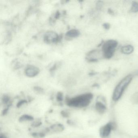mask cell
Listing matches in <instances>:
<instances>
[{
	"label": "cell",
	"mask_w": 138,
	"mask_h": 138,
	"mask_svg": "<svg viewBox=\"0 0 138 138\" xmlns=\"http://www.w3.org/2000/svg\"><path fill=\"white\" fill-rule=\"evenodd\" d=\"M93 97V94L91 93H86L72 98H67L65 102L70 107L84 108L89 105Z\"/></svg>",
	"instance_id": "6da1fadb"
},
{
	"label": "cell",
	"mask_w": 138,
	"mask_h": 138,
	"mask_svg": "<svg viewBox=\"0 0 138 138\" xmlns=\"http://www.w3.org/2000/svg\"><path fill=\"white\" fill-rule=\"evenodd\" d=\"M133 79V75L129 74L120 81L114 90L113 94V99L114 101H118L121 97L124 90L131 83Z\"/></svg>",
	"instance_id": "7a4b0ae2"
},
{
	"label": "cell",
	"mask_w": 138,
	"mask_h": 138,
	"mask_svg": "<svg viewBox=\"0 0 138 138\" xmlns=\"http://www.w3.org/2000/svg\"><path fill=\"white\" fill-rule=\"evenodd\" d=\"M118 45L117 41L110 39L104 42L102 45V54L107 59H110L113 56Z\"/></svg>",
	"instance_id": "3957f363"
},
{
	"label": "cell",
	"mask_w": 138,
	"mask_h": 138,
	"mask_svg": "<svg viewBox=\"0 0 138 138\" xmlns=\"http://www.w3.org/2000/svg\"><path fill=\"white\" fill-rule=\"evenodd\" d=\"M113 123H109L102 126L100 130V134L102 138H107L109 135L113 128Z\"/></svg>",
	"instance_id": "277c9868"
},
{
	"label": "cell",
	"mask_w": 138,
	"mask_h": 138,
	"mask_svg": "<svg viewBox=\"0 0 138 138\" xmlns=\"http://www.w3.org/2000/svg\"><path fill=\"white\" fill-rule=\"evenodd\" d=\"M44 39L45 42L50 43L57 42L59 40L60 37L55 32L49 31L45 33Z\"/></svg>",
	"instance_id": "5b68a950"
},
{
	"label": "cell",
	"mask_w": 138,
	"mask_h": 138,
	"mask_svg": "<svg viewBox=\"0 0 138 138\" xmlns=\"http://www.w3.org/2000/svg\"><path fill=\"white\" fill-rule=\"evenodd\" d=\"M25 72L28 77H33L39 74V70L35 66H29L26 68Z\"/></svg>",
	"instance_id": "8992f818"
},
{
	"label": "cell",
	"mask_w": 138,
	"mask_h": 138,
	"mask_svg": "<svg viewBox=\"0 0 138 138\" xmlns=\"http://www.w3.org/2000/svg\"><path fill=\"white\" fill-rule=\"evenodd\" d=\"M134 50V47L131 45L123 46L121 48V52L124 54H130L133 52Z\"/></svg>",
	"instance_id": "52a82bcc"
},
{
	"label": "cell",
	"mask_w": 138,
	"mask_h": 138,
	"mask_svg": "<svg viewBox=\"0 0 138 138\" xmlns=\"http://www.w3.org/2000/svg\"><path fill=\"white\" fill-rule=\"evenodd\" d=\"M49 130H52L55 133H59L64 131V127L62 124H58L53 125L50 127V129H49Z\"/></svg>",
	"instance_id": "ba28073f"
},
{
	"label": "cell",
	"mask_w": 138,
	"mask_h": 138,
	"mask_svg": "<svg viewBox=\"0 0 138 138\" xmlns=\"http://www.w3.org/2000/svg\"><path fill=\"white\" fill-rule=\"evenodd\" d=\"M80 32L77 29H72L69 30L66 33V35L69 37H77L80 35Z\"/></svg>",
	"instance_id": "9c48e42d"
},
{
	"label": "cell",
	"mask_w": 138,
	"mask_h": 138,
	"mask_svg": "<svg viewBox=\"0 0 138 138\" xmlns=\"http://www.w3.org/2000/svg\"><path fill=\"white\" fill-rule=\"evenodd\" d=\"M34 118L33 117L29 115H23L20 117L19 119L20 122H24L26 121H32L34 120Z\"/></svg>",
	"instance_id": "30bf717a"
},
{
	"label": "cell",
	"mask_w": 138,
	"mask_h": 138,
	"mask_svg": "<svg viewBox=\"0 0 138 138\" xmlns=\"http://www.w3.org/2000/svg\"><path fill=\"white\" fill-rule=\"evenodd\" d=\"M96 108L98 112L102 113L104 112L106 107L103 104L100 102H98L96 103Z\"/></svg>",
	"instance_id": "8fae6325"
},
{
	"label": "cell",
	"mask_w": 138,
	"mask_h": 138,
	"mask_svg": "<svg viewBox=\"0 0 138 138\" xmlns=\"http://www.w3.org/2000/svg\"><path fill=\"white\" fill-rule=\"evenodd\" d=\"M131 11L132 12L136 13L138 12V3L133 1L132 3Z\"/></svg>",
	"instance_id": "7c38bea8"
},
{
	"label": "cell",
	"mask_w": 138,
	"mask_h": 138,
	"mask_svg": "<svg viewBox=\"0 0 138 138\" xmlns=\"http://www.w3.org/2000/svg\"><path fill=\"white\" fill-rule=\"evenodd\" d=\"M32 136L36 138H42L45 137V134L42 132L40 133H32Z\"/></svg>",
	"instance_id": "4fadbf2b"
},
{
	"label": "cell",
	"mask_w": 138,
	"mask_h": 138,
	"mask_svg": "<svg viewBox=\"0 0 138 138\" xmlns=\"http://www.w3.org/2000/svg\"><path fill=\"white\" fill-rule=\"evenodd\" d=\"M2 102L4 104H7L10 101V97L7 95L3 96L2 99Z\"/></svg>",
	"instance_id": "5bb4252c"
},
{
	"label": "cell",
	"mask_w": 138,
	"mask_h": 138,
	"mask_svg": "<svg viewBox=\"0 0 138 138\" xmlns=\"http://www.w3.org/2000/svg\"><path fill=\"white\" fill-rule=\"evenodd\" d=\"M56 99L58 102H62L63 100V95L62 93L59 92L57 94Z\"/></svg>",
	"instance_id": "9a60e30c"
},
{
	"label": "cell",
	"mask_w": 138,
	"mask_h": 138,
	"mask_svg": "<svg viewBox=\"0 0 138 138\" xmlns=\"http://www.w3.org/2000/svg\"><path fill=\"white\" fill-rule=\"evenodd\" d=\"M27 102V101L25 100H21V101H20L18 102L17 105H16V106H17V108H20V107L22 106V105L26 103Z\"/></svg>",
	"instance_id": "2e32d148"
},
{
	"label": "cell",
	"mask_w": 138,
	"mask_h": 138,
	"mask_svg": "<svg viewBox=\"0 0 138 138\" xmlns=\"http://www.w3.org/2000/svg\"><path fill=\"white\" fill-rule=\"evenodd\" d=\"M132 100L134 103H138V93H135L132 97Z\"/></svg>",
	"instance_id": "e0dca14e"
},
{
	"label": "cell",
	"mask_w": 138,
	"mask_h": 138,
	"mask_svg": "<svg viewBox=\"0 0 138 138\" xmlns=\"http://www.w3.org/2000/svg\"><path fill=\"white\" fill-rule=\"evenodd\" d=\"M61 114L63 117H65V118L69 117L70 116L69 112L65 111H62L61 112Z\"/></svg>",
	"instance_id": "ac0fdd59"
},
{
	"label": "cell",
	"mask_w": 138,
	"mask_h": 138,
	"mask_svg": "<svg viewBox=\"0 0 138 138\" xmlns=\"http://www.w3.org/2000/svg\"><path fill=\"white\" fill-rule=\"evenodd\" d=\"M103 6V2L99 1L96 3V7L98 10H101Z\"/></svg>",
	"instance_id": "d6986e66"
},
{
	"label": "cell",
	"mask_w": 138,
	"mask_h": 138,
	"mask_svg": "<svg viewBox=\"0 0 138 138\" xmlns=\"http://www.w3.org/2000/svg\"><path fill=\"white\" fill-rule=\"evenodd\" d=\"M102 26L104 29L108 30L110 29L111 25H110V23H104L102 25Z\"/></svg>",
	"instance_id": "ffe728a7"
},
{
	"label": "cell",
	"mask_w": 138,
	"mask_h": 138,
	"mask_svg": "<svg viewBox=\"0 0 138 138\" xmlns=\"http://www.w3.org/2000/svg\"><path fill=\"white\" fill-rule=\"evenodd\" d=\"M34 90L36 92H38L39 93H42L43 92V90L42 88L39 87H34Z\"/></svg>",
	"instance_id": "44dd1931"
},
{
	"label": "cell",
	"mask_w": 138,
	"mask_h": 138,
	"mask_svg": "<svg viewBox=\"0 0 138 138\" xmlns=\"http://www.w3.org/2000/svg\"><path fill=\"white\" fill-rule=\"evenodd\" d=\"M10 106V104H9V105L7 107V108H6L5 109H4V110L3 111V113H2V114H3V115H5L8 112V111L9 109Z\"/></svg>",
	"instance_id": "7402d4cb"
},
{
	"label": "cell",
	"mask_w": 138,
	"mask_h": 138,
	"mask_svg": "<svg viewBox=\"0 0 138 138\" xmlns=\"http://www.w3.org/2000/svg\"><path fill=\"white\" fill-rule=\"evenodd\" d=\"M42 124V123L40 121H36V122H35L33 124V126L35 127H37L39 126L40 124Z\"/></svg>",
	"instance_id": "603a6c76"
},
{
	"label": "cell",
	"mask_w": 138,
	"mask_h": 138,
	"mask_svg": "<svg viewBox=\"0 0 138 138\" xmlns=\"http://www.w3.org/2000/svg\"><path fill=\"white\" fill-rule=\"evenodd\" d=\"M108 13H109L110 15H114V12L113 11V10H111V9H109L108 10Z\"/></svg>",
	"instance_id": "cb8c5ba5"
},
{
	"label": "cell",
	"mask_w": 138,
	"mask_h": 138,
	"mask_svg": "<svg viewBox=\"0 0 138 138\" xmlns=\"http://www.w3.org/2000/svg\"><path fill=\"white\" fill-rule=\"evenodd\" d=\"M0 138H8L7 136L5 135L4 134H1L0 135Z\"/></svg>",
	"instance_id": "d4e9b609"
},
{
	"label": "cell",
	"mask_w": 138,
	"mask_h": 138,
	"mask_svg": "<svg viewBox=\"0 0 138 138\" xmlns=\"http://www.w3.org/2000/svg\"><path fill=\"white\" fill-rule=\"evenodd\" d=\"M59 13L58 11V12L56 13V14H55V18H58V17H59Z\"/></svg>",
	"instance_id": "484cf974"
},
{
	"label": "cell",
	"mask_w": 138,
	"mask_h": 138,
	"mask_svg": "<svg viewBox=\"0 0 138 138\" xmlns=\"http://www.w3.org/2000/svg\"><path fill=\"white\" fill-rule=\"evenodd\" d=\"M96 72H91V73H90V75H96Z\"/></svg>",
	"instance_id": "4316f807"
}]
</instances>
